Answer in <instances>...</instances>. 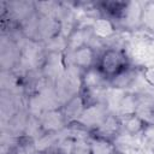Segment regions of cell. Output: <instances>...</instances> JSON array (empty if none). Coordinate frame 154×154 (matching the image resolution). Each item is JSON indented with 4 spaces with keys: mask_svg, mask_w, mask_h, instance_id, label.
Segmentation results:
<instances>
[{
    "mask_svg": "<svg viewBox=\"0 0 154 154\" xmlns=\"http://www.w3.org/2000/svg\"><path fill=\"white\" fill-rule=\"evenodd\" d=\"M129 66L126 54L116 48L105 51L96 61V70L103 78H116L123 75Z\"/></svg>",
    "mask_w": 154,
    "mask_h": 154,
    "instance_id": "obj_1",
    "label": "cell"
},
{
    "mask_svg": "<svg viewBox=\"0 0 154 154\" xmlns=\"http://www.w3.org/2000/svg\"><path fill=\"white\" fill-rule=\"evenodd\" d=\"M73 61L75 64L84 70H90L94 67V65H96V55L95 52L91 47H89L88 45H84L82 47H78L77 49H75L73 52Z\"/></svg>",
    "mask_w": 154,
    "mask_h": 154,
    "instance_id": "obj_2",
    "label": "cell"
},
{
    "mask_svg": "<svg viewBox=\"0 0 154 154\" xmlns=\"http://www.w3.org/2000/svg\"><path fill=\"white\" fill-rule=\"evenodd\" d=\"M122 128V122L118 118L114 117H107L103 119V122L97 128V137L101 140L109 141L111 137L117 136Z\"/></svg>",
    "mask_w": 154,
    "mask_h": 154,
    "instance_id": "obj_3",
    "label": "cell"
},
{
    "mask_svg": "<svg viewBox=\"0 0 154 154\" xmlns=\"http://www.w3.org/2000/svg\"><path fill=\"white\" fill-rule=\"evenodd\" d=\"M90 30L94 36L102 40L111 37L116 34V25L109 18H99L93 23Z\"/></svg>",
    "mask_w": 154,
    "mask_h": 154,
    "instance_id": "obj_4",
    "label": "cell"
},
{
    "mask_svg": "<svg viewBox=\"0 0 154 154\" xmlns=\"http://www.w3.org/2000/svg\"><path fill=\"white\" fill-rule=\"evenodd\" d=\"M146 125H147V122L136 112L125 114V118L122 120V126L130 135L140 134L146 128Z\"/></svg>",
    "mask_w": 154,
    "mask_h": 154,
    "instance_id": "obj_5",
    "label": "cell"
},
{
    "mask_svg": "<svg viewBox=\"0 0 154 154\" xmlns=\"http://www.w3.org/2000/svg\"><path fill=\"white\" fill-rule=\"evenodd\" d=\"M142 77L148 85L154 87V65L146 66L142 71Z\"/></svg>",
    "mask_w": 154,
    "mask_h": 154,
    "instance_id": "obj_6",
    "label": "cell"
}]
</instances>
